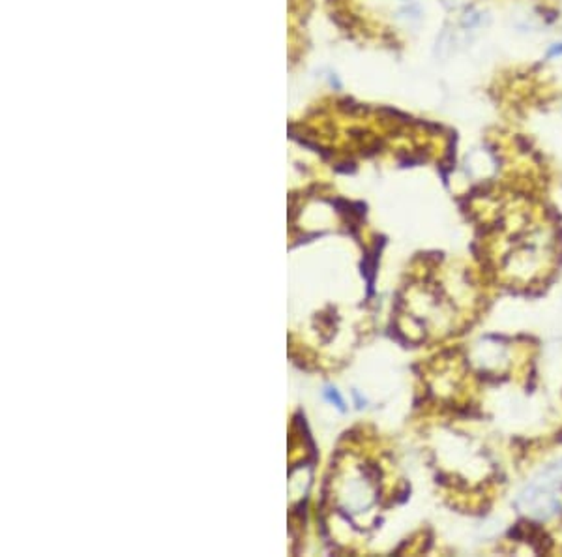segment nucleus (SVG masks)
<instances>
[{"instance_id":"1","label":"nucleus","mask_w":562,"mask_h":557,"mask_svg":"<svg viewBox=\"0 0 562 557\" xmlns=\"http://www.w3.org/2000/svg\"><path fill=\"white\" fill-rule=\"evenodd\" d=\"M562 488V458L549 463L521 490L515 499V507L528 518L547 522L561 512V501L556 490Z\"/></svg>"}]
</instances>
